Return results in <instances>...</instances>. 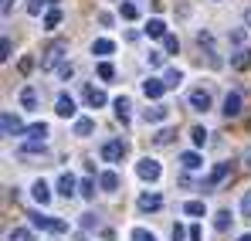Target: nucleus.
<instances>
[{"instance_id":"ddd939ff","label":"nucleus","mask_w":251,"mask_h":241,"mask_svg":"<svg viewBox=\"0 0 251 241\" xmlns=\"http://www.w3.org/2000/svg\"><path fill=\"white\" fill-rule=\"evenodd\" d=\"M31 197H34V201L44 207V204L51 201V187H48L44 180H34V187H31Z\"/></svg>"},{"instance_id":"4c0bfd02","label":"nucleus","mask_w":251,"mask_h":241,"mask_svg":"<svg viewBox=\"0 0 251 241\" xmlns=\"http://www.w3.org/2000/svg\"><path fill=\"white\" fill-rule=\"evenodd\" d=\"M227 38H231V44H234V48H241V44H245V31H241V27H234Z\"/></svg>"},{"instance_id":"49530a36","label":"nucleus","mask_w":251,"mask_h":241,"mask_svg":"<svg viewBox=\"0 0 251 241\" xmlns=\"http://www.w3.org/2000/svg\"><path fill=\"white\" fill-rule=\"evenodd\" d=\"M190 241H204V235H201V228H197V224L190 228Z\"/></svg>"},{"instance_id":"0eeeda50","label":"nucleus","mask_w":251,"mask_h":241,"mask_svg":"<svg viewBox=\"0 0 251 241\" xmlns=\"http://www.w3.org/2000/svg\"><path fill=\"white\" fill-rule=\"evenodd\" d=\"M190 109H194V112H207L210 109V92L194 88V92H190Z\"/></svg>"},{"instance_id":"2f4dec72","label":"nucleus","mask_w":251,"mask_h":241,"mask_svg":"<svg viewBox=\"0 0 251 241\" xmlns=\"http://www.w3.org/2000/svg\"><path fill=\"white\" fill-rule=\"evenodd\" d=\"M129 241H156V235H153V231H146V228H132Z\"/></svg>"},{"instance_id":"393cba45","label":"nucleus","mask_w":251,"mask_h":241,"mask_svg":"<svg viewBox=\"0 0 251 241\" xmlns=\"http://www.w3.org/2000/svg\"><path fill=\"white\" fill-rule=\"evenodd\" d=\"M58 24H61V10H58V7H51V10L44 14V31H54Z\"/></svg>"},{"instance_id":"a211bd4d","label":"nucleus","mask_w":251,"mask_h":241,"mask_svg":"<svg viewBox=\"0 0 251 241\" xmlns=\"http://www.w3.org/2000/svg\"><path fill=\"white\" fill-rule=\"evenodd\" d=\"M180 163H183V170H201V166H204V160H201L197 150H187V153L180 157Z\"/></svg>"},{"instance_id":"a19ab883","label":"nucleus","mask_w":251,"mask_h":241,"mask_svg":"<svg viewBox=\"0 0 251 241\" xmlns=\"http://www.w3.org/2000/svg\"><path fill=\"white\" fill-rule=\"evenodd\" d=\"M146 61H150V68H160V65H163V54H160V51H150Z\"/></svg>"},{"instance_id":"58836bf2","label":"nucleus","mask_w":251,"mask_h":241,"mask_svg":"<svg viewBox=\"0 0 251 241\" xmlns=\"http://www.w3.org/2000/svg\"><path fill=\"white\" fill-rule=\"evenodd\" d=\"M82 228H99V214H82Z\"/></svg>"},{"instance_id":"c85d7f7f","label":"nucleus","mask_w":251,"mask_h":241,"mask_svg":"<svg viewBox=\"0 0 251 241\" xmlns=\"http://www.w3.org/2000/svg\"><path fill=\"white\" fill-rule=\"evenodd\" d=\"M190 139H194V146L201 150V146L207 143V129H204V126H194V129H190Z\"/></svg>"},{"instance_id":"bb28decb","label":"nucleus","mask_w":251,"mask_h":241,"mask_svg":"<svg viewBox=\"0 0 251 241\" xmlns=\"http://www.w3.org/2000/svg\"><path fill=\"white\" fill-rule=\"evenodd\" d=\"M163 81H167V88H176V85L183 81V72H180V68H167V75H163Z\"/></svg>"},{"instance_id":"9d476101","label":"nucleus","mask_w":251,"mask_h":241,"mask_svg":"<svg viewBox=\"0 0 251 241\" xmlns=\"http://www.w3.org/2000/svg\"><path fill=\"white\" fill-rule=\"evenodd\" d=\"M163 92H167V81L163 79H146L143 81V95H146V99H160Z\"/></svg>"},{"instance_id":"f257e3e1","label":"nucleus","mask_w":251,"mask_h":241,"mask_svg":"<svg viewBox=\"0 0 251 241\" xmlns=\"http://www.w3.org/2000/svg\"><path fill=\"white\" fill-rule=\"evenodd\" d=\"M31 224L38 228V231H51V235H65L68 231V221H61V217H51V214H31Z\"/></svg>"},{"instance_id":"412c9836","label":"nucleus","mask_w":251,"mask_h":241,"mask_svg":"<svg viewBox=\"0 0 251 241\" xmlns=\"http://www.w3.org/2000/svg\"><path fill=\"white\" fill-rule=\"evenodd\" d=\"M167 116H170L167 106H153V109H146V112H143V119H146V122H163Z\"/></svg>"},{"instance_id":"7ed1b4c3","label":"nucleus","mask_w":251,"mask_h":241,"mask_svg":"<svg viewBox=\"0 0 251 241\" xmlns=\"http://www.w3.org/2000/svg\"><path fill=\"white\" fill-rule=\"evenodd\" d=\"M65 51H68V44H65V41H51V44H48V48H44L41 68H44V72H48V68H54V65H58V58H61V54H65Z\"/></svg>"},{"instance_id":"f3484780","label":"nucleus","mask_w":251,"mask_h":241,"mask_svg":"<svg viewBox=\"0 0 251 241\" xmlns=\"http://www.w3.org/2000/svg\"><path fill=\"white\" fill-rule=\"evenodd\" d=\"M146 34H150V38H167V24H163L160 17H150V21H146Z\"/></svg>"},{"instance_id":"79ce46f5","label":"nucleus","mask_w":251,"mask_h":241,"mask_svg":"<svg viewBox=\"0 0 251 241\" xmlns=\"http://www.w3.org/2000/svg\"><path fill=\"white\" fill-rule=\"evenodd\" d=\"M41 7H44V0H31V3H27V14H34V17H38V14H41Z\"/></svg>"},{"instance_id":"423d86ee","label":"nucleus","mask_w":251,"mask_h":241,"mask_svg":"<svg viewBox=\"0 0 251 241\" xmlns=\"http://www.w3.org/2000/svg\"><path fill=\"white\" fill-rule=\"evenodd\" d=\"M126 157V143L123 139H109L105 146H102V160L105 163H119Z\"/></svg>"},{"instance_id":"a878e982","label":"nucleus","mask_w":251,"mask_h":241,"mask_svg":"<svg viewBox=\"0 0 251 241\" xmlns=\"http://www.w3.org/2000/svg\"><path fill=\"white\" fill-rule=\"evenodd\" d=\"M92 51H95V54H112V51H116V44H112L109 38H99L95 44H92Z\"/></svg>"},{"instance_id":"f8f14e48","label":"nucleus","mask_w":251,"mask_h":241,"mask_svg":"<svg viewBox=\"0 0 251 241\" xmlns=\"http://www.w3.org/2000/svg\"><path fill=\"white\" fill-rule=\"evenodd\" d=\"M75 190H78V180H75L72 173H61V177H58V194H65V197H75Z\"/></svg>"},{"instance_id":"37998d69","label":"nucleus","mask_w":251,"mask_h":241,"mask_svg":"<svg viewBox=\"0 0 251 241\" xmlns=\"http://www.w3.org/2000/svg\"><path fill=\"white\" fill-rule=\"evenodd\" d=\"M183 238H190V231H183L180 224H173V241H183Z\"/></svg>"},{"instance_id":"2eb2a0df","label":"nucleus","mask_w":251,"mask_h":241,"mask_svg":"<svg viewBox=\"0 0 251 241\" xmlns=\"http://www.w3.org/2000/svg\"><path fill=\"white\" fill-rule=\"evenodd\" d=\"M99 187H102V190H109V194H112V190H119V173H116V170H105V173L99 177Z\"/></svg>"},{"instance_id":"ea45409f","label":"nucleus","mask_w":251,"mask_h":241,"mask_svg":"<svg viewBox=\"0 0 251 241\" xmlns=\"http://www.w3.org/2000/svg\"><path fill=\"white\" fill-rule=\"evenodd\" d=\"M241 214L251 217V190H245V197H241Z\"/></svg>"},{"instance_id":"1a4fd4ad","label":"nucleus","mask_w":251,"mask_h":241,"mask_svg":"<svg viewBox=\"0 0 251 241\" xmlns=\"http://www.w3.org/2000/svg\"><path fill=\"white\" fill-rule=\"evenodd\" d=\"M227 119H234V116H241V95L238 92H227L224 95V109H221Z\"/></svg>"},{"instance_id":"e433bc0d","label":"nucleus","mask_w":251,"mask_h":241,"mask_svg":"<svg viewBox=\"0 0 251 241\" xmlns=\"http://www.w3.org/2000/svg\"><path fill=\"white\" fill-rule=\"evenodd\" d=\"M10 51H14V44H10V38H3V41H0V58L10 61Z\"/></svg>"},{"instance_id":"473e14b6","label":"nucleus","mask_w":251,"mask_h":241,"mask_svg":"<svg viewBox=\"0 0 251 241\" xmlns=\"http://www.w3.org/2000/svg\"><path fill=\"white\" fill-rule=\"evenodd\" d=\"M78 194H82L85 201H92V197H95V184H92V180H88V177H85L82 184H78Z\"/></svg>"},{"instance_id":"4be33fe9","label":"nucleus","mask_w":251,"mask_h":241,"mask_svg":"<svg viewBox=\"0 0 251 241\" xmlns=\"http://www.w3.org/2000/svg\"><path fill=\"white\" fill-rule=\"evenodd\" d=\"M119 17H123V21H136V17H139V7H136L132 0H123V3H119Z\"/></svg>"},{"instance_id":"f704fd0d","label":"nucleus","mask_w":251,"mask_h":241,"mask_svg":"<svg viewBox=\"0 0 251 241\" xmlns=\"http://www.w3.org/2000/svg\"><path fill=\"white\" fill-rule=\"evenodd\" d=\"M170 139H173V129H160V133L153 136V143H156V146H167Z\"/></svg>"},{"instance_id":"c03bdc74","label":"nucleus","mask_w":251,"mask_h":241,"mask_svg":"<svg viewBox=\"0 0 251 241\" xmlns=\"http://www.w3.org/2000/svg\"><path fill=\"white\" fill-rule=\"evenodd\" d=\"M58 75H61V79L68 81L72 79V75H75V68H72V65H61V68H58Z\"/></svg>"},{"instance_id":"72a5a7b5","label":"nucleus","mask_w":251,"mask_h":241,"mask_svg":"<svg viewBox=\"0 0 251 241\" xmlns=\"http://www.w3.org/2000/svg\"><path fill=\"white\" fill-rule=\"evenodd\" d=\"M99 79H102V81L116 79V68H112V65H109V61H102V65H99Z\"/></svg>"},{"instance_id":"cd10ccee","label":"nucleus","mask_w":251,"mask_h":241,"mask_svg":"<svg viewBox=\"0 0 251 241\" xmlns=\"http://www.w3.org/2000/svg\"><path fill=\"white\" fill-rule=\"evenodd\" d=\"M183 214H190V217H204V201H187V204H183Z\"/></svg>"},{"instance_id":"39448f33","label":"nucleus","mask_w":251,"mask_h":241,"mask_svg":"<svg viewBox=\"0 0 251 241\" xmlns=\"http://www.w3.org/2000/svg\"><path fill=\"white\" fill-rule=\"evenodd\" d=\"M0 126H3V136H24V133H27V126L17 119L14 112H3V116H0Z\"/></svg>"},{"instance_id":"f03ea898","label":"nucleus","mask_w":251,"mask_h":241,"mask_svg":"<svg viewBox=\"0 0 251 241\" xmlns=\"http://www.w3.org/2000/svg\"><path fill=\"white\" fill-rule=\"evenodd\" d=\"M227 177H231V163H217V166L207 173V180L201 184V190H204V194H210V190H214V187H221Z\"/></svg>"},{"instance_id":"dca6fc26","label":"nucleus","mask_w":251,"mask_h":241,"mask_svg":"<svg viewBox=\"0 0 251 241\" xmlns=\"http://www.w3.org/2000/svg\"><path fill=\"white\" fill-rule=\"evenodd\" d=\"M136 204H139V211H160L163 207V197L160 194H143Z\"/></svg>"},{"instance_id":"7c9ffc66","label":"nucleus","mask_w":251,"mask_h":241,"mask_svg":"<svg viewBox=\"0 0 251 241\" xmlns=\"http://www.w3.org/2000/svg\"><path fill=\"white\" fill-rule=\"evenodd\" d=\"M7 241H34V235H31L27 228H14V231L7 235Z\"/></svg>"},{"instance_id":"b1692460","label":"nucleus","mask_w":251,"mask_h":241,"mask_svg":"<svg viewBox=\"0 0 251 241\" xmlns=\"http://www.w3.org/2000/svg\"><path fill=\"white\" fill-rule=\"evenodd\" d=\"M24 136H31V139H41V143H44V139H48V126H44V122H31Z\"/></svg>"},{"instance_id":"6ab92c4d","label":"nucleus","mask_w":251,"mask_h":241,"mask_svg":"<svg viewBox=\"0 0 251 241\" xmlns=\"http://www.w3.org/2000/svg\"><path fill=\"white\" fill-rule=\"evenodd\" d=\"M112 106H116V119H119V122H129V109H132V102H129L126 95H119Z\"/></svg>"},{"instance_id":"20e7f679","label":"nucleus","mask_w":251,"mask_h":241,"mask_svg":"<svg viewBox=\"0 0 251 241\" xmlns=\"http://www.w3.org/2000/svg\"><path fill=\"white\" fill-rule=\"evenodd\" d=\"M136 173H139L143 180H150V184H153V180H160V173H163V166H160L156 160H150V157H143V160L136 163Z\"/></svg>"},{"instance_id":"5701e85b","label":"nucleus","mask_w":251,"mask_h":241,"mask_svg":"<svg viewBox=\"0 0 251 241\" xmlns=\"http://www.w3.org/2000/svg\"><path fill=\"white\" fill-rule=\"evenodd\" d=\"M95 129V119H88V116H78L75 119V136H88Z\"/></svg>"},{"instance_id":"9b49d317","label":"nucleus","mask_w":251,"mask_h":241,"mask_svg":"<svg viewBox=\"0 0 251 241\" xmlns=\"http://www.w3.org/2000/svg\"><path fill=\"white\" fill-rule=\"evenodd\" d=\"M85 102H88L92 109H102V106H105L109 99H105V92H102V88H95V85H88V88H85Z\"/></svg>"},{"instance_id":"a18cd8bd","label":"nucleus","mask_w":251,"mask_h":241,"mask_svg":"<svg viewBox=\"0 0 251 241\" xmlns=\"http://www.w3.org/2000/svg\"><path fill=\"white\" fill-rule=\"evenodd\" d=\"M10 10H14V0H0V14H3V17H7V14H10Z\"/></svg>"},{"instance_id":"aec40b11","label":"nucleus","mask_w":251,"mask_h":241,"mask_svg":"<svg viewBox=\"0 0 251 241\" xmlns=\"http://www.w3.org/2000/svg\"><path fill=\"white\" fill-rule=\"evenodd\" d=\"M248 65H251V51L248 48H238L231 54V68H248Z\"/></svg>"},{"instance_id":"c9c22d12","label":"nucleus","mask_w":251,"mask_h":241,"mask_svg":"<svg viewBox=\"0 0 251 241\" xmlns=\"http://www.w3.org/2000/svg\"><path fill=\"white\" fill-rule=\"evenodd\" d=\"M163 48H167V54H176V51H180V41L173 38V34H167V38H163Z\"/></svg>"},{"instance_id":"09e8293b","label":"nucleus","mask_w":251,"mask_h":241,"mask_svg":"<svg viewBox=\"0 0 251 241\" xmlns=\"http://www.w3.org/2000/svg\"><path fill=\"white\" fill-rule=\"evenodd\" d=\"M51 3H58V0H51Z\"/></svg>"},{"instance_id":"6e6552de","label":"nucleus","mask_w":251,"mask_h":241,"mask_svg":"<svg viewBox=\"0 0 251 241\" xmlns=\"http://www.w3.org/2000/svg\"><path fill=\"white\" fill-rule=\"evenodd\" d=\"M54 112H58V116H61V119H72V116H75V112H78V109H75V99H72V95H65V92H61V95H58V106H54Z\"/></svg>"},{"instance_id":"4468645a","label":"nucleus","mask_w":251,"mask_h":241,"mask_svg":"<svg viewBox=\"0 0 251 241\" xmlns=\"http://www.w3.org/2000/svg\"><path fill=\"white\" fill-rule=\"evenodd\" d=\"M21 106L24 109H38V88L34 85H24L21 88Z\"/></svg>"},{"instance_id":"c756f323","label":"nucleus","mask_w":251,"mask_h":241,"mask_svg":"<svg viewBox=\"0 0 251 241\" xmlns=\"http://www.w3.org/2000/svg\"><path fill=\"white\" fill-rule=\"evenodd\" d=\"M214 228H217V231H227V228H231V214H227V211H217V214H214Z\"/></svg>"},{"instance_id":"de8ad7c7","label":"nucleus","mask_w":251,"mask_h":241,"mask_svg":"<svg viewBox=\"0 0 251 241\" xmlns=\"http://www.w3.org/2000/svg\"><path fill=\"white\" fill-rule=\"evenodd\" d=\"M238 241H251V235H241V238H238Z\"/></svg>"}]
</instances>
